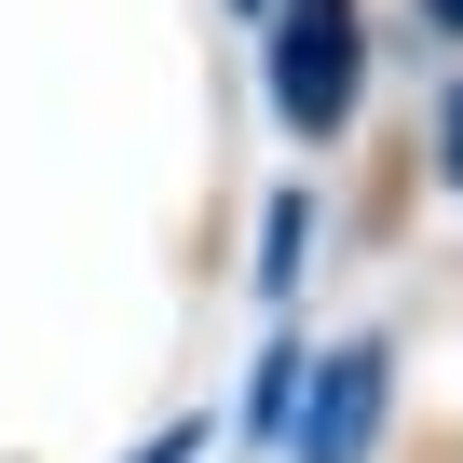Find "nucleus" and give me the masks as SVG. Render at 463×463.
Masks as SVG:
<instances>
[{
	"label": "nucleus",
	"instance_id": "f257e3e1",
	"mask_svg": "<svg viewBox=\"0 0 463 463\" xmlns=\"http://www.w3.org/2000/svg\"><path fill=\"white\" fill-rule=\"evenodd\" d=\"M260 82H273V123L287 137H341L354 123V82H368L354 0H260Z\"/></svg>",
	"mask_w": 463,
	"mask_h": 463
},
{
	"label": "nucleus",
	"instance_id": "f03ea898",
	"mask_svg": "<svg viewBox=\"0 0 463 463\" xmlns=\"http://www.w3.org/2000/svg\"><path fill=\"white\" fill-rule=\"evenodd\" d=\"M382 422H395V341H382V327H368V341H327V354L300 368L287 463H368V449H382Z\"/></svg>",
	"mask_w": 463,
	"mask_h": 463
},
{
	"label": "nucleus",
	"instance_id": "7ed1b4c3",
	"mask_svg": "<svg viewBox=\"0 0 463 463\" xmlns=\"http://www.w3.org/2000/svg\"><path fill=\"white\" fill-rule=\"evenodd\" d=\"M300 246H314V191H273V204H260V300L300 287Z\"/></svg>",
	"mask_w": 463,
	"mask_h": 463
},
{
	"label": "nucleus",
	"instance_id": "20e7f679",
	"mask_svg": "<svg viewBox=\"0 0 463 463\" xmlns=\"http://www.w3.org/2000/svg\"><path fill=\"white\" fill-rule=\"evenodd\" d=\"M300 368H314L300 341H273V354H260V382H246V436H287V409H300Z\"/></svg>",
	"mask_w": 463,
	"mask_h": 463
},
{
	"label": "nucleus",
	"instance_id": "39448f33",
	"mask_svg": "<svg viewBox=\"0 0 463 463\" xmlns=\"http://www.w3.org/2000/svg\"><path fill=\"white\" fill-rule=\"evenodd\" d=\"M123 463H204V422H150V436H137Z\"/></svg>",
	"mask_w": 463,
	"mask_h": 463
},
{
	"label": "nucleus",
	"instance_id": "423d86ee",
	"mask_svg": "<svg viewBox=\"0 0 463 463\" xmlns=\"http://www.w3.org/2000/svg\"><path fill=\"white\" fill-rule=\"evenodd\" d=\"M436 177H449V191H463V82H449V96H436Z\"/></svg>",
	"mask_w": 463,
	"mask_h": 463
},
{
	"label": "nucleus",
	"instance_id": "0eeeda50",
	"mask_svg": "<svg viewBox=\"0 0 463 463\" xmlns=\"http://www.w3.org/2000/svg\"><path fill=\"white\" fill-rule=\"evenodd\" d=\"M409 14H422V42H463V0H409Z\"/></svg>",
	"mask_w": 463,
	"mask_h": 463
},
{
	"label": "nucleus",
	"instance_id": "6e6552de",
	"mask_svg": "<svg viewBox=\"0 0 463 463\" xmlns=\"http://www.w3.org/2000/svg\"><path fill=\"white\" fill-rule=\"evenodd\" d=\"M232 14H260V0H232Z\"/></svg>",
	"mask_w": 463,
	"mask_h": 463
}]
</instances>
